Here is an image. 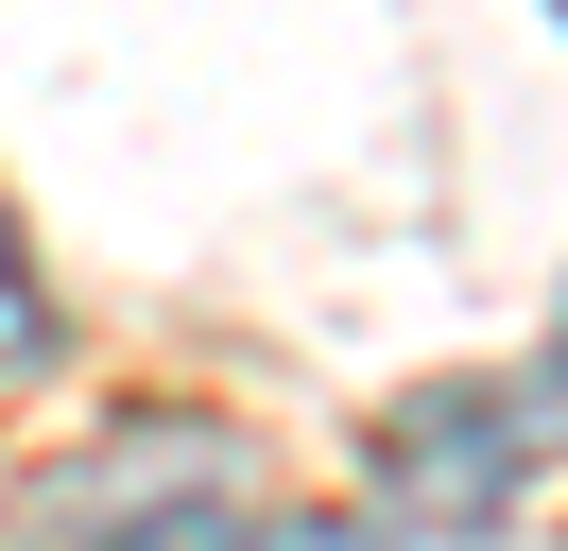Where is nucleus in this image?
<instances>
[{
    "label": "nucleus",
    "mask_w": 568,
    "mask_h": 551,
    "mask_svg": "<svg viewBox=\"0 0 568 551\" xmlns=\"http://www.w3.org/2000/svg\"><path fill=\"white\" fill-rule=\"evenodd\" d=\"M534 413L499 397V379H448V397H414L379 431V500H396V534H430V551H499L517 534V500H534Z\"/></svg>",
    "instance_id": "nucleus-1"
},
{
    "label": "nucleus",
    "mask_w": 568,
    "mask_h": 551,
    "mask_svg": "<svg viewBox=\"0 0 568 551\" xmlns=\"http://www.w3.org/2000/svg\"><path fill=\"white\" fill-rule=\"evenodd\" d=\"M36 362V276H18V241H0V379Z\"/></svg>",
    "instance_id": "nucleus-2"
},
{
    "label": "nucleus",
    "mask_w": 568,
    "mask_h": 551,
    "mask_svg": "<svg viewBox=\"0 0 568 551\" xmlns=\"http://www.w3.org/2000/svg\"><path fill=\"white\" fill-rule=\"evenodd\" d=\"M258 551H379V534H345V517H293V534H258Z\"/></svg>",
    "instance_id": "nucleus-3"
}]
</instances>
